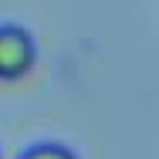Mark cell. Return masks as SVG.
I'll return each mask as SVG.
<instances>
[{
	"instance_id": "obj_1",
	"label": "cell",
	"mask_w": 159,
	"mask_h": 159,
	"mask_svg": "<svg viewBox=\"0 0 159 159\" xmlns=\"http://www.w3.org/2000/svg\"><path fill=\"white\" fill-rule=\"evenodd\" d=\"M37 61L34 37L17 24H0V81H17L31 75Z\"/></svg>"
},
{
	"instance_id": "obj_2",
	"label": "cell",
	"mask_w": 159,
	"mask_h": 159,
	"mask_svg": "<svg viewBox=\"0 0 159 159\" xmlns=\"http://www.w3.org/2000/svg\"><path fill=\"white\" fill-rule=\"evenodd\" d=\"M20 159H78V156H75L68 146H58V142H37V146H31Z\"/></svg>"
}]
</instances>
